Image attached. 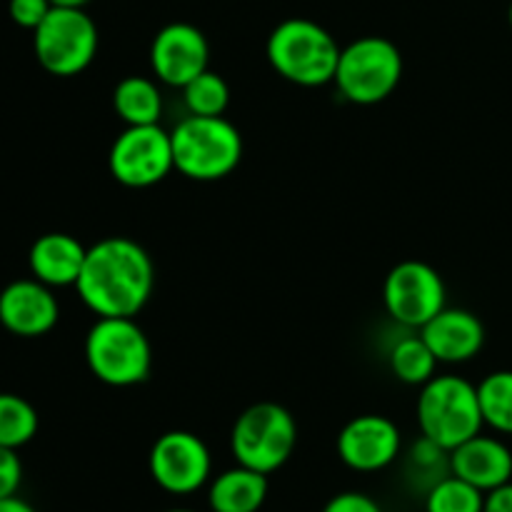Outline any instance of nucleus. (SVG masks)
I'll use <instances>...</instances> for the list:
<instances>
[{"mask_svg": "<svg viewBox=\"0 0 512 512\" xmlns=\"http://www.w3.org/2000/svg\"><path fill=\"white\" fill-rule=\"evenodd\" d=\"M88 248L68 233H45L30 245L28 265L33 278L50 288L75 285L83 270Z\"/></svg>", "mask_w": 512, "mask_h": 512, "instance_id": "nucleus-17", "label": "nucleus"}, {"mask_svg": "<svg viewBox=\"0 0 512 512\" xmlns=\"http://www.w3.org/2000/svg\"><path fill=\"white\" fill-rule=\"evenodd\" d=\"M483 512H512V480L485 493Z\"/></svg>", "mask_w": 512, "mask_h": 512, "instance_id": "nucleus-29", "label": "nucleus"}, {"mask_svg": "<svg viewBox=\"0 0 512 512\" xmlns=\"http://www.w3.org/2000/svg\"><path fill=\"white\" fill-rule=\"evenodd\" d=\"M53 10V3L50 0H10L8 13L13 18L15 25L25 30H35L48 13Z\"/></svg>", "mask_w": 512, "mask_h": 512, "instance_id": "nucleus-26", "label": "nucleus"}, {"mask_svg": "<svg viewBox=\"0 0 512 512\" xmlns=\"http://www.w3.org/2000/svg\"><path fill=\"white\" fill-rule=\"evenodd\" d=\"M20 483H23V463L18 450L0 445V500L18 495Z\"/></svg>", "mask_w": 512, "mask_h": 512, "instance_id": "nucleus-27", "label": "nucleus"}, {"mask_svg": "<svg viewBox=\"0 0 512 512\" xmlns=\"http://www.w3.org/2000/svg\"><path fill=\"white\" fill-rule=\"evenodd\" d=\"M418 333L423 335L438 363L448 365L468 363L485 345L483 320L465 308H448L445 305Z\"/></svg>", "mask_w": 512, "mask_h": 512, "instance_id": "nucleus-15", "label": "nucleus"}, {"mask_svg": "<svg viewBox=\"0 0 512 512\" xmlns=\"http://www.w3.org/2000/svg\"><path fill=\"white\" fill-rule=\"evenodd\" d=\"M85 363L100 383L133 388L153 368V348L135 318H98L85 335Z\"/></svg>", "mask_w": 512, "mask_h": 512, "instance_id": "nucleus-5", "label": "nucleus"}, {"mask_svg": "<svg viewBox=\"0 0 512 512\" xmlns=\"http://www.w3.org/2000/svg\"><path fill=\"white\" fill-rule=\"evenodd\" d=\"M383 305L395 323L420 330L448 305L443 275L423 260H403L385 275Z\"/></svg>", "mask_w": 512, "mask_h": 512, "instance_id": "nucleus-10", "label": "nucleus"}, {"mask_svg": "<svg viewBox=\"0 0 512 512\" xmlns=\"http://www.w3.org/2000/svg\"><path fill=\"white\" fill-rule=\"evenodd\" d=\"M323 512H383V508L370 495L348 490V493H338L335 498H330Z\"/></svg>", "mask_w": 512, "mask_h": 512, "instance_id": "nucleus-28", "label": "nucleus"}, {"mask_svg": "<svg viewBox=\"0 0 512 512\" xmlns=\"http://www.w3.org/2000/svg\"><path fill=\"white\" fill-rule=\"evenodd\" d=\"M415 413H418L420 435L448 453L483 433L485 428L478 385L460 375H435L433 380H428L420 388Z\"/></svg>", "mask_w": 512, "mask_h": 512, "instance_id": "nucleus-4", "label": "nucleus"}, {"mask_svg": "<svg viewBox=\"0 0 512 512\" xmlns=\"http://www.w3.org/2000/svg\"><path fill=\"white\" fill-rule=\"evenodd\" d=\"M183 100L190 115H223L230 105V85L215 70H203L183 85Z\"/></svg>", "mask_w": 512, "mask_h": 512, "instance_id": "nucleus-24", "label": "nucleus"}, {"mask_svg": "<svg viewBox=\"0 0 512 512\" xmlns=\"http://www.w3.org/2000/svg\"><path fill=\"white\" fill-rule=\"evenodd\" d=\"M113 108L125 125H155L163 115V93L145 75H128L113 90Z\"/></svg>", "mask_w": 512, "mask_h": 512, "instance_id": "nucleus-19", "label": "nucleus"}, {"mask_svg": "<svg viewBox=\"0 0 512 512\" xmlns=\"http://www.w3.org/2000/svg\"><path fill=\"white\" fill-rule=\"evenodd\" d=\"M480 410L490 430L512 435V370H495L478 385Z\"/></svg>", "mask_w": 512, "mask_h": 512, "instance_id": "nucleus-22", "label": "nucleus"}, {"mask_svg": "<svg viewBox=\"0 0 512 512\" xmlns=\"http://www.w3.org/2000/svg\"><path fill=\"white\" fill-rule=\"evenodd\" d=\"M55 8H85L90 0H50Z\"/></svg>", "mask_w": 512, "mask_h": 512, "instance_id": "nucleus-31", "label": "nucleus"}, {"mask_svg": "<svg viewBox=\"0 0 512 512\" xmlns=\"http://www.w3.org/2000/svg\"><path fill=\"white\" fill-rule=\"evenodd\" d=\"M485 493L450 473L425 493V512H483Z\"/></svg>", "mask_w": 512, "mask_h": 512, "instance_id": "nucleus-25", "label": "nucleus"}, {"mask_svg": "<svg viewBox=\"0 0 512 512\" xmlns=\"http://www.w3.org/2000/svg\"><path fill=\"white\" fill-rule=\"evenodd\" d=\"M450 473L490 493L512 480V450L495 435L478 433L450 450Z\"/></svg>", "mask_w": 512, "mask_h": 512, "instance_id": "nucleus-16", "label": "nucleus"}, {"mask_svg": "<svg viewBox=\"0 0 512 512\" xmlns=\"http://www.w3.org/2000/svg\"><path fill=\"white\" fill-rule=\"evenodd\" d=\"M210 45L203 30L193 23H168L150 43V68L160 83L183 88L195 75L208 70Z\"/></svg>", "mask_w": 512, "mask_h": 512, "instance_id": "nucleus-13", "label": "nucleus"}, {"mask_svg": "<svg viewBox=\"0 0 512 512\" xmlns=\"http://www.w3.org/2000/svg\"><path fill=\"white\" fill-rule=\"evenodd\" d=\"M150 478L170 495H193L210 483L213 458L203 438L188 430H170L153 443L148 455Z\"/></svg>", "mask_w": 512, "mask_h": 512, "instance_id": "nucleus-11", "label": "nucleus"}, {"mask_svg": "<svg viewBox=\"0 0 512 512\" xmlns=\"http://www.w3.org/2000/svg\"><path fill=\"white\" fill-rule=\"evenodd\" d=\"M110 175L125 188H150L175 170L173 140L160 123L125 125L108 153Z\"/></svg>", "mask_w": 512, "mask_h": 512, "instance_id": "nucleus-9", "label": "nucleus"}, {"mask_svg": "<svg viewBox=\"0 0 512 512\" xmlns=\"http://www.w3.org/2000/svg\"><path fill=\"white\" fill-rule=\"evenodd\" d=\"M175 170L188 180L215 183L243 160V135L223 115H188L170 130Z\"/></svg>", "mask_w": 512, "mask_h": 512, "instance_id": "nucleus-3", "label": "nucleus"}, {"mask_svg": "<svg viewBox=\"0 0 512 512\" xmlns=\"http://www.w3.org/2000/svg\"><path fill=\"white\" fill-rule=\"evenodd\" d=\"M298 445V423L278 403H255L238 415L230 430V453L235 463L270 475L283 468Z\"/></svg>", "mask_w": 512, "mask_h": 512, "instance_id": "nucleus-6", "label": "nucleus"}, {"mask_svg": "<svg viewBox=\"0 0 512 512\" xmlns=\"http://www.w3.org/2000/svg\"><path fill=\"white\" fill-rule=\"evenodd\" d=\"M38 63L58 78L80 75L98 53V25L85 8H55L33 30Z\"/></svg>", "mask_w": 512, "mask_h": 512, "instance_id": "nucleus-8", "label": "nucleus"}, {"mask_svg": "<svg viewBox=\"0 0 512 512\" xmlns=\"http://www.w3.org/2000/svg\"><path fill=\"white\" fill-rule=\"evenodd\" d=\"M340 45L320 23L288 18L273 28L265 43L270 68L300 88H320L335 80Z\"/></svg>", "mask_w": 512, "mask_h": 512, "instance_id": "nucleus-2", "label": "nucleus"}, {"mask_svg": "<svg viewBox=\"0 0 512 512\" xmlns=\"http://www.w3.org/2000/svg\"><path fill=\"white\" fill-rule=\"evenodd\" d=\"M0 512H38L30 503H25L23 498L13 495V498L0 500Z\"/></svg>", "mask_w": 512, "mask_h": 512, "instance_id": "nucleus-30", "label": "nucleus"}, {"mask_svg": "<svg viewBox=\"0 0 512 512\" xmlns=\"http://www.w3.org/2000/svg\"><path fill=\"white\" fill-rule=\"evenodd\" d=\"M163 512H198V510H188V508H173V510H163Z\"/></svg>", "mask_w": 512, "mask_h": 512, "instance_id": "nucleus-32", "label": "nucleus"}, {"mask_svg": "<svg viewBox=\"0 0 512 512\" xmlns=\"http://www.w3.org/2000/svg\"><path fill=\"white\" fill-rule=\"evenodd\" d=\"M403 473L405 483L425 495L433 485H438L440 480L450 475V453L420 435V440H415L405 453Z\"/></svg>", "mask_w": 512, "mask_h": 512, "instance_id": "nucleus-21", "label": "nucleus"}, {"mask_svg": "<svg viewBox=\"0 0 512 512\" xmlns=\"http://www.w3.org/2000/svg\"><path fill=\"white\" fill-rule=\"evenodd\" d=\"M155 288V265L133 238L110 235L90 245L75 283L85 308L98 318H135Z\"/></svg>", "mask_w": 512, "mask_h": 512, "instance_id": "nucleus-1", "label": "nucleus"}, {"mask_svg": "<svg viewBox=\"0 0 512 512\" xmlns=\"http://www.w3.org/2000/svg\"><path fill=\"white\" fill-rule=\"evenodd\" d=\"M508 20H510V28H512V3H510V8H508Z\"/></svg>", "mask_w": 512, "mask_h": 512, "instance_id": "nucleus-33", "label": "nucleus"}, {"mask_svg": "<svg viewBox=\"0 0 512 512\" xmlns=\"http://www.w3.org/2000/svg\"><path fill=\"white\" fill-rule=\"evenodd\" d=\"M388 363L400 383L420 385V388L438 375L440 365L420 333L403 335V338L395 340V345L390 348Z\"/></svg>", "mask_w": 512, "mask_h": 512, "instance_id": "nucleus-20", "label": "nucleus"}, {"mask_svg": "<svg viewBox=\"0 0 512 512\" xmlns=\"http://www.w3.org/2000/svg\"><path fill=\"white\" fill-rule=\"evenodd\" d=\"M38 433V413L25 398L13 393H0V445L23 448Z\"/></svg>", "mask_w": 512, "mask_h": 512, "instance_id": "nucleus-23", "label": "nucleus"}, {"mask_svg": "<svg viewBox=\"0 0 512 512\" xmlns=\"http://www.w3.org/2000/svg\"><path fill=\"white\" fill-rule=\"evenodd\" d=\"M335 448L345 468L355 473H380L403 453V433L388 415L365 413L343 425Z\"/></svg>", "mask_w": 512, "mask_h": 512, "instance_id": "nucleus-12", "label": "nucleus"}, {"mask_svg": "<svg viewBox=\"0 0 512 512\" xmlns=\"http://www.w3.org/2000/svg\"><path fill=\"white\" fill-rule=\"evenodd\" d=\"M403 80V53L383 35H363L340 50L335 80L340 95L355 105H375Z\"/></svg>", "mask_w": 512, "mask_h": 512, "instance_id": "nucleus-7", "label": "nucleus"}, {"mask_svg": "<svg viewBox=\"0 0 512 512\" xmlns=\"http://www.w3.org/2000/svg\"><path fill=\"white\" fill-rule=\"evenodd\" d=\"M268 500V475L245 465L223 470L208 483L210 512H258Z\"/></svg>", "mask_w": 512, "mask_h": 512, "instance_id": "nucleus-18", "label": "nucleus"}, {"mask_svg": "<svg viewBox=\"0 0 512 512\" xmlns=\"http://www.w3.org/2000/svg\"><path fill=\"white\" fill-rule=\"evenodd\" d=\"M60 305L53 288L38 278L13 280L0 293V325L18 338H40L58 325Z\"/></svg>", "mask_w": 512, "mask_h": 512, "instance_id": "nucleus-14", "label": "nucleus"}]
</instances>
